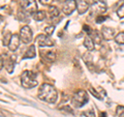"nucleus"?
<instances>
[{
    "mask_svg": "<svg viewBox=\"0 0 124 117\" xmlns=\"http://www.w3.org/2000/svg\"><path fill=\"white\" fill-rule=\"evenodd\" d=\"M11 35H13V34H11L9 31H6V32H5L4 36H3V45H4V46L8 47V44H9V42H10Z\"/></svg>",
    "mask_w": 124,
    "mask_h": 117,
    "instance_id": "21",
    "label": "nucleus"
},
{
    "mask_svg": "<svg viewBox=\"0 0 124 117\" xmlns=\"http://www.w3.org/2000/svg\"><path fill=\"white\" fill-rule=\"evenodd\" d=\"M108 17H104V16H98L97 18H96V23H102L107 20Z\"/></svg>",
    "mask_w": 124,
    "mask_h": 117,
    "instance_id": "27",
    "label": "nucleus"
},
{
    "mask_svg": "<svg viewBox=\"0 0 124 117\" xmlns=\"http://www.w3.org/2000/svg\"><path fill=\"white\" fill-rule=\"evenodd\" d=\"M59 14H60V11L56 6H50L49 7V15L51 18H53V19L57 18L58 16H59Z\"/></svg>",
    "mask_w": 124,
    "mask_h": 117,
    "instance_id": "18",
    "label": "nucleus"
},
{
    "mask_svg": "<svg viewBox=\"0 0 124 117\" xmlns=\"http://www.w3.org/2000/svg\"><path fill=\"white\" fill-rule=\"evenodd\" d=\"M89 91H90V92L92 93V94H93V95H94V96L96 97V99H98V100H101V96H100V95L98 94V93H97V91H96L94 88L90 87V88H89Z\"/></svg>",
    "mask_w": 124,
    "mask_h": 117,
    "instance_id": "26",
    "label": "nucleus"
},
{
    "mask_svg": "<svg viewBox=\"0 0 124 117\" xmlns=\"http://www.w3.org/2000/svg\"><path fill=\"white\" fill-rule=\"evenodd\" d=\"M21 6L23 8V11L27 15L32 16L35 11H37V3L35 0H22Z\"/></svg>",
    "mask_w": 124,
    "mask_h": 117,
    "instance_id": "5",
    "label": "nucleus"
},
{
    "mask_svg": "<svg viewBox=\"0 0 124 117\" xmlns=\"http://www.w3.org/2000/svg\"><path fill=\"white\" fill-rule=\"evenodd\" d=\"M84 46L86 47L89 52L94 50V42L92 41V38H91L90 35H88V36L85 37V40H84Z\"/></svg>",
    "mask_w": 124,
    "mask_h": 117,
    "instance_id": "15",
    "label": "nucleus"
},
{
    "mask_svg": "<svg viewBox=\"0 0 124 117\" xmlns=\"http://www.w3.org/2000/svg\"><path fill=\"white\" fill-rule=\"evenodd\" d=\"M20 38H21L22 42H24V44H29V42H31V41H32V38H33V33L29 26H23L21 28Z\"/></svg>",
    "mask_w": 124,
    "mask_h": 117,
    "instance_id": "6",
    "label": "nucleus"
},
{
    "mask_svg": "<svg viewBox=\"0 0 124 117\" xmlns=\"http://www.w3.org/2000/svg\"><path fill=\"white\" fill-rule=\"evenodd\" d=\"M3 66H4V64H3V59H2L1 57H0V71L2 69Z\"/></svg>",
    "mask_w": 124,
    "mask_h": 117,
    "instance_id": "30",
    "label": "nucleus"
},
{
    "mask_svg": "<svg viewBox=\"0 0 124 117\" xmlns=\"http://www.w3.org/2000/svg\"><path fill=\"white\" fill-rule=\"evenodd\" d=\"M101 35L103 37V40L106 41H110L112 38H115V30L113 28H110V27L103 26L101 28Z\"/></svg>",
    "mask_w": 124,
    "mask_h": 117,
    "instance_id": "11",
    "label": "nucleus"
},
{
    "mask_svg": "<svg viewBox=\"0 0 124 117\" xmlns=\"http://www.w3.org/2000/svg\"><path fill=\"white\" fill-rule=\"evenodd\" d=\"M32 18L35 21H42L46 18V13L45 10H37L32 15Z\"/></svg>",
    "mask_w": 124,
    "mask_h": 117,
    "instance_id": "16",
    "label": "nucleus"
},
{
    "mask_svg": "<svg viewBox=\"0 0 124 117\" xmlns=\"http://www.w3.org/2000/svg\"><path fill=\"white\" fill-rule=\"evenodd\" d=\"M41 55L48 61H54L56 59V54L54 51H46V53H41Z\"/></svg>",
    "mask_w": 124,
    "mask_h": 117,
    "instance_id": "17",
    "label": "nucleus"
},
{
    "mask_svg": "<svg viewBox=\"0 0 124 117\" xmlns=\"http://www.w3.org/2000/svg\"><path fill=\"white\" fill-rule=\"evenodd\" d=\"M90 9L92 14H103L104 11H107V1L106 0H93L90 5Z\"/></svg>",
    "mask_w": 124,
    "mask_h": 117,
    "instance_id": "4",
    "label": "nucleus"
},
{
    "mask_svg": "<svg viewBox=\"0 0 124 117\" xmlns=\"http://www.w3.org/2000/svg\"><path fill=\"white\" fill-rule=\"evenodd\" d=\"M115 42L119 45H124V32H119L115 36Z\"/></svg>",
    "mask_w": 124,
    "mask_h": 117,
    "instance_id": "20",
    "label": "nucleus"
},
{
    "mask_svg": "<svg viewBox=\"0 0 124 117\" xmlns=\"http://www.w3.org/2000/svg\"><path fill=\"white\" fill-rule=\"evenodd\" d=\"M37 96L39 100H44L46 103L53 104L57 100L58 93H57V90L52 86V85L45 83V84L40 85L39 89H38Z\"/></svg>",
    "mask_w": 124,
    "mask_h": 117,
    "instance_id": "1",
    "label": "nucleus"
},
{
    "mask_svg": "<svg viewBox=\"0 0 124 117\" xmlns=\"http://www.w3.org/2000/svg\"><path fill=\"white\" fill-rule=\"evenodd\" d=\"M84 115L86 117H95V112L94 110H92V109H90V110H87L84 112Z\"/></svg>",
    "mask_w": 124,
    "mask_h": 117,
    "instance_id": "25",
    "label": "nucleus"
},
{
    "mask_svg": "<svg viewBox=\"0 0 124 117\" xmlns=\"http://www.w3.org/2000/svg\"><path fill=\"white\" fill-rule=\"evenodd\" d=\"M117 15L119 18H121V19L124 18V3L117 9Z\"/></svg>",
    "mask_w": 124,
    "mask_h": 117,
    "instance_id": "24",
    "label": "nucleus"
},
{
    "mask_svg": "<svg viewBox=\"0 0 124 117\" xmlns=\"http://www.w3.org/2000/svg\"><path fill=\"white\" fill-rule=\"evenodd\" d=\"M76 4H77V10L80 15L85 14L90 7L89 0H76Z\"/></svg>",
    "mask_w": 124,
    "mask_h": 117,
    "instance_id": "9",
    "label": "nucleus"
},
{
    "mask_svg": "<svg viewBox=\"0 0 124 117\" xmlns=\"http://www.w3.org/2000/svg\"><path fill=\"white\" fill-rule=\"evenodd\" d=\"M83 59H84L85 63H86L87 65H89V66L92 65V55L90 54V52L85 53L84 55H83Z\"/></svg>",
    "mask_w": 124,
    "mask_h": 117,
    "instance_id": "19",
    "label": "nucleus"
},
{
    "mask_svg": "<svg viewBox=\"0 0 124 117\" xmlns=\"http://www.w3.org/2000/svg\"><path fill=\"white\" fill-rule=\"evenodd\" d=\"M89 100L88 97V93L85 90H79L75 92V94L72 95L71 99V104L73 107L76 108H81L83 107L84 105H86Z\"/></svg>",
    "mask_w": 124,
    "mask_h": 117,
    "instance_id": "3",
    "label": "nucleus"
},
{
    "mask_svg": "<svg viewBox=\"0 0 124 117\" xmlns=\"http://www.w3.org/2000/svg\"><path fill=\"white\" fill-rule=\"evenodd\" d=\"M20 42H21L20 34H17V33L13 34V35H11V38H10V42H9V44H8L9 51L15 52L16 50L19 48V46H20Z\"/></svg>",
    "mask_w": 124,
    "mask_h": 117,
    "instance_id": "10",
    "label": "nucleus"
},
{
    "mask_svg": "<svg viewBox=\"0 0 124 117\" xmlns=\"http://www.w3.org/2000/svg\"><path fill=\"white\" fill-rule=\"evenodd\" d=\"M77 9L76 0H65L62 3V11L64 15L69 16L73 13V10Z\"/></svg>",
    "mask_w": 124,
    "mask_h": 117,
    "instance_id": "7",
    "label": "nucleus"
},
{
    "mask_svg": "<svg viewBox=\"0 0 124 117\" xmlns=\"http://www.w3.org/2000/svg\"><path fill=\"white\" fill-rule=\"evenodd\" d=\"M84 30L86 31V32H88V34H90L91 33V29H90V27H89L88 25H84Z\"/></svg>",
    "mask_w": 124,
    "mask_h": 117,
    "instance_id": "29",
    "label": "nucleus"
},
{
    "mask_svg": "<svg viewBox=\"0 0 124 117\" xmlns=\"http://www.w3.org/2000/svg\"><path fill=\"white\" fill-rule=\"evenodd\" d=\"M21 83L22 86L27 89H31L37 86L36 75L31 71H25L21 75Z\"/></svg>",
    "mask_w": 124,
    "mask_h": 117,
    "instance_id": "2",
    "label": "nucleus"
},
{
    "mask_svg": "<svg viewBox=\"0 0 124 117\" xmlns=\"http://www.w3.org/2000/svg\"><path fill=\"white\" fill-rule=\"evenodd\" d=\"M91 38H92V41L94 42V44H97V45H100L101 44V42H102V35H101V33L99 32L98 30H92L91 31Z\"/></svg>",
    "mask_w": 124,
    "mask_h": 117,
    "instance_id": "13",
    "label": "nucleus"
},
{
    "mask_svg": "<svg viewBox=\"0 0 124 117\" xmlns=\"http://www.w3.org/2000/svg\"><path fill=\"white\" fill-rule=\"evenodd\" d=\"M107 116V113H100V117H106Z\"/></svg>",
    "mask_w": 124,
    "mask_h": 117,
    "instance_id": "31",
    "label": "nucleus"
},
{
    "mask_svg": "<svg viewBox=\"0 0 124 117\" xmlns=\"http://www.w3.org/2000/svg\"><path fill=\"white\" fill-rule=\"evenodd\" d=\"M41 4H44V5H50L51 6V4L53 3V0H39Z\"/></svg>",
    "mask_w": 124,
    "mask_h": 117,
    "instance_id": "28",
    "label": "nucleus"
},
{
    "mask_svg": "<svg viewBox=\"0 0 124 117\" xmlns=\"http://www.w3.org/2000/svg\"><path fill=\"white\" fill-rule=\"evenodd\" d=\"M3 64H4V67L6 68V71L9 74H11L14 72L15 60L11 57H7V58H5V59H3Z\"/></svg>",
    "mask_w": 124,
    "mask_h": 117,
    "instance_id": "12",
    "label": "nucleus"
},
{
    "mask_svg": "<svg viewBox=\"0 0 124 117\" xmlns=\"http://www.w3.org/2000/svg\"><path fill=\"white\" fill-rule=\"evenodd\" d=\"M35 41L37 42V45L40 47H53L54 44H55L52 38L49 35H46V34H39L36 37Z\"/></svg>",
    "mask_w": 124,
    "mask_h": 117,
    "instance_id": "8",
    "label": "nucleus"
},
{
    "mask_svg": "<svg viewBox=\"0 0 124 117\" xmlns=\"http://www.w3.org/2000/svg\"><path fill=\"white\" fill-rule=\"evenodd\" d=\"M2 21V17H1V16H0V22H1Z\"/></svg>",
    "mask_w": 124,
    "mask_h": 117,
    "instance_id": "32",
    "label": "nucleus"
},
{
    "mask_svg": "<svg viewBox=\"0 0 124 117\" xmlns=\"http://www.w3.org/2000/svg\"><path fill=\"white\" fill-rule=\"evenodd\" d=\"M35 55H36L35 46H34V45H31L29 48L27 49L25 55L23 56V59H27V58H33V57H35Z\"/></svg>",
    "mask_w": 124,
    "mask_h": 117,
    "instance_id": "14",
    "label": "nucleus"
},
{
    "mask_svg": "<svg viewBox=\"0 0 124 117\" xmlns=\"http://www.w3.org/2000/svg\"><path fill=\"white\" fill-rule=\"evenodd\" d=\"M54 30H55V26L54 25H50V26H46V28H45V32L46 35H52L53 32H54Z\"/></svg>",
    "mask_w": 124,
    "mask_h": 117,
    "instance_id": "22",
    "label": "nucleus"
},
{
    "mask_svg": "<svg viewBox=\"0 0 124 117\" xmlns=\"http://www.w3.org/2000/svg\"><path fill=\"white\" fill-rule=\"evenodd\" d=\"M116 115H117V117H124V106H118L117 107Z\"/></svg>",
    "mask_w": 124,
    "mask_h": 117,
    "instance_id": "23",
    "label": "nucleus"
}]
</instances>
